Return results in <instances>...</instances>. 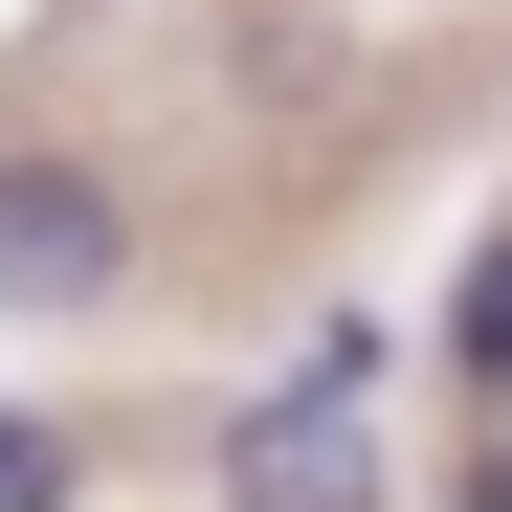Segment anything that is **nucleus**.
<instances>
[{
  "mask_svg": "<svg viewBox=\"0 0 512 512\" xmlns=\"http://www.w3.org/2000/svg\"><path fill=\"white\" fill-rule=\"evenodd\" d=\"M112 290H134V179L0 134V312H112Z\"/></svg>",
  "mask_w": 512,
  "mask_h": 512,
  "instance_id": "nucleus-1",
  "label": "nucleus"
},
{
  "mask_svg": "<svg viewBox=\"0 0 512 512\" xmlns=\"http://www.w3.org/2000/svg\"><path fill=\"white\" fill-rule=\"evenodd\" d=\"M223 512H379V446H357V401H245L223 423Z\"/></svg>",
  "mask_w": 512,
  "mask_h": 512,
  "instance_id": "nucleus-2",
  "label": "nucleus"
},
{
  "mask_svg": "<svg viewBox=\"0 0 512 512\" xmlns=\"http://www.w3.org/2000/svg\"><path fill=\"white\" fill-rule=\"evenodd\" d=\"M67 490H90V446H67L45 401H0V512H67Z\"/></svg>",
  "mask_w": 512,
  "mask_h": 512,
  "instance_id": "nucleus-3",
  "label": "nucleus"
},
{
  "mask_svg": "<svg viewBox=\"0 0 512 512\" xmlns=\"http://www.w3.org/2000/svg\"><path fill=\"white\" fill-rule=\"evenodd\" d=\"M468 379H512V245H490V290H468Z\"/></svg>",
  "mask_w": 512,
  "mask_h": 512,
  "instance_id": "nucleus-4",
  "label": "nucleus"
}]
</instances>
